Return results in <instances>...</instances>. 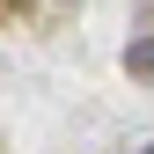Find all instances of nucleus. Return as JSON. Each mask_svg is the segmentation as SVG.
Masks as SVG:
<instances>
[{
	"mask_svg": "<svg viewBox=\"0 0 154 154\" xmlns=\"http://www.w3.org/2000/svg\"><path fill=\"white\" fill-rule=\"evenodd\" d=\"M132 66H140V73H154V44H132Z\"/></svg>",
	"mask_w": 154,
	"mask_h": 154,
	"instance_id": "nucleus-1",
	"label": "nucleus"
}]
</instances>
